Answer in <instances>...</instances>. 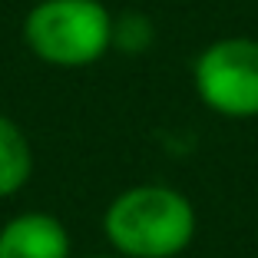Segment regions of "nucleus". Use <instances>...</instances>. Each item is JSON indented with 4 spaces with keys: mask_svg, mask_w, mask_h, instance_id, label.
<instances>
[{
    "mask_svg": "<svg viewBox=\"0 0 258 258\" xmlns=\"http://www.w3.org/2000/svg\"><path fill=\"white\" fill-rule=\"evenodd\" d=\"M156 40V27L143 10L113 14V50L126 56H143Z\"/></svg>",
    "mask_w": 258,
    "mask_h": 258,
    "instance_id": "6",
    "label": "nucleus"
},
{
    "mask_svg": "<svg viewBox=\"0 0 258 258\" xmlns=\"http://www.w3.org/2000/svg\"><path fill=\"white\" fill-rule=\"evenodd\" d=\"M196 232L192 199L166 182H136L103 209V235L119 258H179Z\"/></svg>",
    "mask_w": 258,
    "mask_h": 258,
    "instance_id": "1",
    "label": "nucleus"
},
{
    "mask_svg": "<svg viewBox=\"0 0 258 258\" xmlns=\"http://www.w3.org/2000/svg\"><path fill=\"white\" fill-rule=\"evenodd\" d=\"M192 90L222 119H258V40L219 37L199 50Z\"/></svg>",
    "mask_w": 258,
    "mask_h": 258,
    "instance_id": "3",
    "label": "nucleus"
},
{
    "mask_svg": "<svg viewBox=\"0 0 258 258\" xmlns=\"http://www.w3.org/2000/svg\"><path fill=\"white\" fill-rule=\"evenodd\" d=\"M33 175V146L30 136L14 116L0 113V199H14L27 189Z\"/></svg>",
    "mask_w": 258,
    "mask_h": 258,
    "instance_id": "5",
    "label": "nucleus"
},
{
    "mask_svg": "<svg viewBox=\"0 0 258 258\" xmlns=\"http://www.w3.org/2000/svg\"><path fill=\"white\" fill-rule=\"evenodd\" d=\"M0 258H73V242L56 215L17 212L0 225Z\"/></svg>",
    "mask_w": 258,
    "mask_h": 258,
    "instance_id": "4",
    "label": "nucleus"
},
{
    "mask_svg": "<svg viewBox=\"0 0 258 258\" xmlns=\"http://www.w3.org/2000/svg\"><path fill=\"white\" fill-rule=\"evenodd\" d=\"M86 258H119L116 251H109V255H86Z\"/></svg>",
    "mask_w": 258,
    "mask_h": 258,
    "instance_id": "7",
    "label": "nucleus"
},
{
    "mask_svg": "<svg viewBox=\"0 0 258 258\" xmlns=\"http://www.w3.org/2000/svg\"><path fill=\"white\" fill-rule=\"evenodd\" d=\"M23 43L46 67H93L113 53V10L103 0H37L23 17Z\"/></svg>",
    "mask_w": 258,
    "mask_h": 258,
    "instance_id": "2",
    "label": "nucleus"
}]
</instances>
